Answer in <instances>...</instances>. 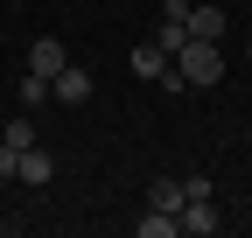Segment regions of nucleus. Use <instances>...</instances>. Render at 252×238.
Wrapping results in <instances>:
<instances>
[{
  "instance_id": "nucleus-1",
  "label": "nucleus",
  "mask_w": 252,
  "mask_h": 238,
  "mask_svg": "<svg viewBox=\"0 0 252 238\" xmlns=\"http://www.w3.org/2000/svg\"><path fill=\"white\" fill-rule=\"evenodd\" d=\"M168 63L182 70V84H196V91H210V84L224 77V56H217V42H196V35H189V42L168 56Z\"/></svg>"
},
{
  "instance_id": "nucleus-2",
  "label": "nucleus",
  "mask_w": 252,
  "mask_h": 238,
  "mask_svg": "<svg viewBox=\"0 0 252 238\" xmlns=\"http://www.w3.org/2000/svg\"><path fill=\"white\" fill-rule=\"evenodd\" d=\"M49 175H56V154L35 140V147H21V168H14V182H28V189H49Z\"/></svg>"
},
{
  "instance_id": "nucleus-3",
  "label": "nucleus",
  "mask_w": 252,
  "mask_h": 238,
  "mask_svg": "<svg viewBox=\"0 0 252 238\" xmlns=\"http://www.w3.org/2000/svg\"><path fill=\"white\" fill-rule=\"evenodd\" d=\"M49 98H56V105H84V98H91V70H77V63H63V70L49 77Z\"/></svg>"
},
{
  "instance_id": "nucleus-4",
  "label": "nucleus",
  "mask_w": 252,
  "mask_h": 238,
  "mask_svg": "<svg viewBox=\"0 0 252 238\" xmlns=\"http://www.w3.org/2000/svg\"><path fill=\"white\" fill-rule=\"evenodd\" d=\"M63 63H70V49H63L56 35H35V42H28V70H42V77H56Z\"/></svg>"
},
{
  "instance_id": "nucleus-5",
  "label": "nucleus",
  "mask_w": 252,
  "mask_h": 238,
  "mask_svg": "<svg viewBox=\"0 0 252 238\" xmlns=\"http://www.w3.org/2000/svg\"><path fill=\"white\" fill-rule=\"evenodd\" d=\"M182 231H196V238H210V231H224V217H217V203H210V196H196V203H182Z\"/></svg>"
},
{
  "instance_id": "nucleus-6",
  "label": "nucleus",
  "mask_w": 252,
  "mask_h": 238,
  "mask_svg": "<svg viewBox=\"0 0 252 238\" xmlns=\"http://www.w3.org/2000/svg\"><path fill=\"white\" fill-rule=\"evenodd\" d=\"M224 7H189V35H196V42H224Z\"/></svg>"
},
{
  "instance_id": "nucleus-7",
  "label": "nucleus",
  "mask_w": 252,
  "mask_h": 238,
  "mask_svg": "<svg viewBox=\"0 0 252 238\" xmlns=\"http://www.w3.org/2000/svg\"><path fill=\"white\" fill-rule=\"evenodd\" d=\"M147 203H154V210H175V217H182V203H189V196H182V175H154V182H147Z\"/></svg>"
},
{
  "instance_id": "nucleus-8",
  "label": "nucleus",
  "mask_w": 252,
  "mask_h": 238,
  "mask_svg": "<svg viewBox=\"0 0 252 238\" xmlns=\"http://www.w3.org/2000/svg\"><path fill=\"white\" fill-rule=\"evenodd\" d=\"M182 231V217L175 210H154V203H147V217H140V238H175Z\"/></svg>"
},
{
  "instance_id": "nucleus-9",
  "label": "nucleus",
  "mask_w": 252,
  "mask_h": 238,
  "mask_svg": "<svg viewBox=\"0 0 252 238\" xmlns=\"http://www.w3.org/2000/svg\"><path fill=\"white\" fill-rule=\"evenodd\" d=\"M133 70H140V77H161V70H168V49H161V42H140V49H133Z\"/></svg>"
},
{
  "instance_id": "nucleus-10",
  "label": "nucleus",
  "mask_w": 252,
  "mask_h": 238,
  "mask_svg": "<svg viewBox=\"0 0 252 238\" xmlns=\"http://www.w3.org/2000/svg\"><path fill=\"white\" fill-rule=\"evenodd\" d=\"M0 140L14 147V154H21V147H35V119H28V112H14V119H7V133H0Z\"/></svg>"
},
{
  "instance_id": "nucleus-11",
  "label": "nucleus",
  "mask_w": 252,
  "mask_h": 238,
  "mask_svg": "<svg viewBox=\"0 0 252 238\" xmlns=\"http://www.w3.org/2000/svg\"><path fill=\"white\" fill-rule=\"evenodd\" d=\"M21 105H49V77L42 70H21Z\"/></svg>"
},
{
  "instance_id": "nucleus-12",
  "label": "nucleus",
  "mask_w": 252,
  "mask_h": 238,
  "mask_svg": "<svg viewBox=\"0 0 252 238\" xmlns=\"http://www.w3.org/2000/svg\"><path fill=\"white\" fill-rule=\"evenodd\" d=\"M154 42H161V49H168V56H175V49H182V42H189V28H182V21H161V35H154Z\"/></svg>"
},
{
  "instance_id": "nucleus-13",
  "label": "nucleus",
  "mask_w": 252,
  "mask_h": 238,
  "mask_svg": "<svg viewBox=\"0 0 252 238\" xmlns=\"http://www.w3.org/2000/svg\"><path fill=\"white\" fill-rule=\"evenodd\" d=\"M189 7H196V0H161V21H182L189 28Z\"/></svg>"
},
{
  "instance_id": "nucleus-14",
  "label": "nucleus",
  "mask_w": 252,
  "mask_h": 238,
  "mask_svg": "<svg viewBox=\"0 0 252 238\" xmlns=\"http://www.w3.org/2000/svg\"><path fill=\"white\" fill-rule=\"evenodd\" d=\"M14 168H21V154H14L7 140H0V182H14Z\"/></svg>"
},
{
  "instance_id": "nucleus-15",
  "label": "nucleus",
  "mask_w": 252,
  "mask_h": 238,
  "mask_svg": "<svg viewBox=\"0 0 252 238\" xmlns=\"http://www.w3.org/2000/svg\"><path fill=\"white\" fill-rule=\"evenodd\" d=\"M245 56H252V35H245Z\"/></svg>"
}]
</instances>
